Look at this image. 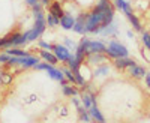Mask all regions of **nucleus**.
I'll list each match as a JSON object with an SVG mask.
<instances>
[{
	"label": "nucleus",
	"mask_w": 150,
	"mask_h": 123,
	"mask_svg": "<svg viewBox=\"0 0 150 123\" xmlns=\"http://www.w3.org/2000/svg\"><path fill=\"white\" fill-rule=\"evenodd\" d=\"M105 54L111 59V62L114 59H120V57H129V50L128 47L122 44L117 39H110L107 44V51Z\"/></svg>",
	"instance_id": "nucleus-1"
},
{
	"label": "nucleus",
	"mask_w": 150,
	"mask_h": 123,
	"mask_svg": "<svg viewBox=\"0 0 150 123\" xmlns=\"http://www.w3.org/2000/svg\"><path fill=\"white\" fill-rule=\"evenodd\" d=\"M41 57L38 54H30V56H26V57H18L17 59V66L23 68V69H35L36 65L41 63Z\"/></svg>",
	"instance_id": "nucleus-2"
},
{
	"label": "nucleus",
	"mask_w": 150,
	"mask_h": 123,
	"mask_svg": "<svg viewBox=\"0 0 150 123\" xmlns=\"http://www.w3.org/2000/svg\"><path fill=\"white\" fill-rule=\"evenodd\" d=\"M89 17V11H81L80 14L77 15V23L74 26V30L77 35H81V36H89L87 33V29H86V20Z\"/></svg>",
	"instance_id": "nucleus-3"
},
{
	"label": "nucleus",
	"mask_w": 150,
	"mask_h": 123,
	"mask_svg": "<svg viewBox=\"0 0 150 123\" xmlns=\"http://www.w3.org/2000/svg\"><path fill=\"white\" fill-rule=\"evenodd\" d=\"M108 62H111V60H110V57L105 53H89L87 57H86V63L90 65L92 68L104 65V63H108Z\"/></svg>",
	"instance_id": "nucleus-4"
},
{
	"label": "nucleus",
	"mask_w": 150,
	"mask_h": 123,
	"mask_svg": "<svg viewBox=\"0 0 150 123\" xmlns=\"http://www.w3.org/2000/svg\"><path fill=\"white\" fill-rule=\"evenodd\" d=\"M53 53L56 54V57L59 59L60 63H66L68 59L72 54V51L68 47H65L63 44H53Z\"/></svg>",
	"instance_id": "nucleus-5"
},
{
	"label": "nucleus",
	"mask_w": 150,
	"mask_h": 123,
	"mask_svg": "<svg viewBox=\"0 0 150 123\" xmlns=\"http://www.w3.org/2000/svg\"><path fill=\"white\" fill-rule=\"evenodd\" d=\"M62 86V95H63L65 98H74V96H80V89L77 87V86L71 84L68 80L62 81L60 83Z\"/></svg>",
	"instance_id": "nucleus-6"
},
{
	"label": "nucleus",
	"mask_w": 150,
	"mask_h": 123,
	"mask_svg": "<svg viewBox=\"0 0 150 123\" xmlns=\"http://www.w3.org/2000/svg\"><path fill=\"white\" fill-rule=\"evenodd\" d=\"M135 65H138L137 63V60L135 59H131V57H120V59H114L112 60V66L123 71V69H129Z\"/></svg>",
	"instance_id": "nucleus-7"
},
{
	"label": "nucleus",
	"mask_w": 150,
	"mask_h": 123,
	"mask_svg": "<svg viewBox=\"0 0 150 123\" xmlns=\"http://www.w3.org/2000/svg\"><path fill=\"white\" fill-rule=\"evenodd\" d=\"M110 69H111V66L108 63L95 66L93 68V80H107L110 75Z\"/></svg>",
	"instance_id": "nucleus-8"
},
{
	"label": "nucleus",
	"mask_w": 150,
	"mask_h": 123,
	"mask_svg": "<svg viewBox=\"0 0 150 123\" xmlns=\"http://www.w3.org/2000/svg\"><path fill=\"white\" fill-rule=\"evenodd\" d=\"M36 53H38V56L41 57V60H42V62H47V63H50V65H56V66H57V63H60L59 59L56 57V54H54L53 51H48V50H39V48H38Z\"/></svg>",
	"instance_id": "nucleus-9"
},
{
	"label": "nucleus",
	"mask_w": 150,
	"mask_h": 123,
	"mask_svg": "<svg viewBox=\"0 0 150 123\" xmlns=\"http://www.w3.org/2000/svg\"><path fill=\"white\" fill-rule=\"evenodd\" d=\"M48 12H50L51 15H54L56 18H59V20L66 14V12H65V8H63V3H62V2H57V0H54V2L48 6Z\"/></svg>",
	"instance_id": "nucleus-10"
},
{
	"label": "nucleus",
	"mask_w": 150,
	"mask_h": 123,
	"mask_svg": "<svg viewBox=\"0 0 150 123\" xmlns=\"http://www.w3.org/2000/svg\"><path fill=\"white\" fill-rule=\"evenodd\" d=\"M117 33H119V27H117V24H116V21H114V23H111L110 26L104 27L101 32H99V36L110 38V39H116V38H117Z\"/></svg>",
	"instance_id": "nucleus-11"
},
{
	"label": "nucleus",
	"mask_w": 150,
	"mask_h": 123,
	"mask_svg": "<svg viewBox=\"0 0 150 123\" xmlns=\"http://www.w3.org/2000/svg\"><path fill=\"white\" fill-rule=\"evenodd\" d=\"M75 23H77V17L72 14H65L60 18V27L63 30H74Z\"/></svg>",
	"instance_id": "nucleus-12"
},
{
	"label": "nucleus",
	"mask_w": 150,
	"mask_h": 123,
	"mask_svg": "<svg viewBox=\"0 0 150 123\" xmlns=\"http://www.w3.org/2000/svg\"><path fill=\"white\" fill-rule=\"evenodd\" d=\"M125 17H126V18L129 20L131 26H132V29H134L135 32H140V33H143V32H144V27H143V24H141L140 18L137 17V14H135L134 11L128 12V14H125Z\"/></svg>",
	"instance_id": "nucleus-13"
},
{
	"label": "nucleus",
	"mask_w": 150,
	"mask_h": 123,
	"mask_svg": "<svg viewBox=\"0 0 150 123\" xmlns=\"http://www.w3.org/2000/svg\"><path fill=\"white\" fill-rule=\"evenodd\" d=\"M87 48H89V53H105L107 51V44L104 41H99V39H95V41L90 39Z\"/></svg>",
	"instance_id": "nucleus-14"
},
{
	"label": "nucleus",
	"mask_w": 150,
	"mask_h": 123,
	"mask_svg": "<svg viewBox=\"0 0 150 123\" xmlns=\"http://www.w3.org/2000/svg\"><path fill=\"white\" fill-rule=\"evenodd\" d=\"M128 74H129L132 78L140 80V78H144L147 75V69L144 66H141V65H135V66H132V68L128 69Z\"/></svg>",
	"instance_id": "nucleus-15"
},
{
	"label": "nucleus",
	"mask_w": 150,
	"mask_h": 123,
	"mask_svg": "<svg viewBox=\"0 0 150 123\" xmlns=\"http://www.w3.org/2000/svg\"><path fill=\"white\" fill-rule=\"evenodd\" d=\"M89 113H90V116H92V120H95L96 123H107L104 114L101 113V110H99L98 105H92V108L89 110Z\"/></svg>",
	"instance_id": "nucleus-16"
},
{
	"label": "nucleus",
	"mask_w": 150,
	"mask_h": 123,
	"mask_svg": "<svg viewBox=\"0 0 150 123\" xmlns=\"http://www.w3.org/2000/svg\"><path fill=\"white\" fill-rule=\"evenodd\" d=\"M5 53L9 54V56H14V57H26V56L32 54L29 50H23L21 47H12V48H9V50H6Z\"/></svg>",
	"instance_id": "nucleus-17"
},
{
	"label": "nucleus",
	"mask_w": 150,
	"mask_h": 123,
	"mask_svg": "<svg viewBox=\"0 0 150 123\" xmlns=\"http://www.w3.org/2000/svg\"><path fill=\"white\" fill-rule=\"evenodd\" d=\"M77 111H78V116H80V120H81V122H84V123L93 122V120H92V116H90V113H89V110L84 108V105H80V107L77 108Z\"/></svg>",
	"instance_id": "nucleus-18"
},
{
	"label": "nucleus",
	"mask_w": 150,
	"mask_h": 123,
	"mask_svg": "<svg viewBox=\"0 0 150 123\" xmlns=\"http://www.w3.org/2000/svg\"><path fill=\"white\" fill-rule=\"evenodd\" d=\"M81 65H83V63H81V62H80L77 57H75L74 53L71 54V57H69L68 62H66V66H68L69 69H72V71H78V69L81 68Z\"/></svg>",
	"instance_id": "nucleus-19"
},
{
	"label": "nucleus",
	"mask_w": 150,
	"mask_h": 123,
	"mask_svg": "<svg viewBox=\"0 0 150 123\" xmlns=\"http://www.w3.org/2000/svg\"><path fill=\"white\" fill-rule=\"evenodd\" d=\"M47 26H48L50 29L59 27V26H60V20H59V18H56L54 15H51V14L48 12V14H47Z\"/></svg>",
	"instance_id": "nucleus-20"
},
{
	"label": "nucleus",
	"mask_w": 150,
	"mask_h": 123,
	"mask_svg": "<svg viewBox=\"0 0 150 123\" xmlns=\"http://www.w3.org/2000/svg\"><path fill=\"white\" fill-rule=\"evenodd\" d=\"M141 44H143V47L146 48L147 51H150V32H143L141 33Z\"/></svg>",
	"instance_id": "nucleus-21"
},
{
	"label": "nucleus",
	"mask_w": 150,
	"mask_h": 123,
	"mask_svg": "<svg viewBox=\"0 0 150 123\" xmlns=\"http://www.w3.org/2000/svg\"><path fill=\"white\" fill-rule=\"evenodd\" d=\"M63 45H65V47H68L72 53H75V50H77V47H78V44L75 42L74 39L66 38V36H63Z\"/></svg>",
	"instance_id": "nucleus-22"
},
{
	"label": "nucleus",
	"mask_w": 150,
	"mask_h": 123,
	"mask_svg": "<svg viewBox=\"0 0 150 123\" xmlns=\"http://www.w3.org/2000/svg\"><path fill=\"white\" fill-rule=\"evenodd\" d=\"M36 44H38V48H39V50H48V51H53V44H50V42H47V41H44V39H39Z\"/></svg>",
	"instance_id": "nucleus-23"
},
{
	"label": "nucleus",
	"mask_w": 150,
	"mask_h": 123,
	"mask_svg": "<svg viewBox=\"0 0 150 123\" xmlns=\"http://www.w3.org/2000/svg\"><path fill=\"white\" fill-rule=\"evenodd\" d=\"M125 3H126V0H112V5H114V8H116V11H123V8H125Z\"/></svg>",
	"instance_id": "nucleus-24"
},
{
	"label": "nucleus",
	"mask_w": 150,
	"mask_h": 123,
	"mask_svg": "<svg viewBox=\"0 0 150 123\" xmlns=\"http://www.w3.org/2000/svg\"><path fill=\"white\" fill-rule=\"evenodd\" d=\"M0 77H2V83H3V84H9V83L12 81V75H11V74L0 72Z\"/></svg>",
	"instance_id": "nucleus-25"
},
{
	"label": "nucleus",
	"mask_w": 150,
	"mask_h": 123,
	"mask_svg": "<svg viewBox=\"0 0 150 123\" xmlns=\"http://www.w3.org/2000/svg\"><path fill=\"white\" fill-rule=\"evenodd\" d=\"M71 102L75 105V108H78L80 105H83V104H81V98H80V96H74V98H71Z\"/></svg>",
	"instance_id": "nucleus-26"
},
{
	"label": "nucleus",
	"mask_w": 150,
	"mask_h": 123,
	"mask_svg": "<svg viewBox=\"0 0 150 123\" xmlns=\"http://www.w3.org/2000/svg\"><path fill=\"white\" fill-rule=\"evenodd\" d=\"M24 3H26V5L32 9V8H35L36 5H39V0H24Z\"/></svg>",
	"instance_id": "nucleus-27"
},
{
	"label": "nucleus",
	"mask_w": 150,
	"mask_h": 123,
	"mask_svg": "<svg viewBox=\"0 0 150 123\" xmlns=\"http://www.w3.org/2000/svg\"><path fill=\"white\" fill-rule=\"evenodd\" d=\"M53 2H54V0H39V3H41V5L44 6V8H45V6L48 8V6H50V5H51Z\"/></svg>",
	"instance_id": "nucleus-28"
},
{
	"label": "nucleus",
	"mask_w": 150,
	"mask_h": 123,
	"mask_svg": "<svg viewBox=\"0 0 150 123\" xmlns=\"http://www.w3.org/2000/svg\"><path fill=\"white\" fill-rule=\"evenodd\" d=\"M144 84L147 86V89H150V72H147V75L144 77Z\"/></svg>",
	"instance_id": "nucleus-29"
},
{
	"label": "nucleus",
	"mask_w": 150,
	"mask_h": 123,
	"mask_svg": "<svg viewBox=\"0 0 150 123\" xmlns=\"http://www.w3.org/2000/svg\"><path fill=\"white\" fill-rule=\"evenodd\" d=\"M126 35H128V38H129V39H134V38H135V35H134V32H132V30H128V32H126Z\"/></svg>",
	"instance_id": "nucleus-30"
},
{
	"label": "nucleus",
	"mask_w": 150,
	"mask_h": 123,
	"mask_svg": "<svg viewBox=\"0 0 150 123\" xmlns=\"http://www.w3.org/2000/svg\"><path fill=\"white\" fill-rule=\"evenodd\" d=\"M90 123H96V122H90Z\"/></svg>",
	"instance_id": "nucleus-31"
}]
</instances>
